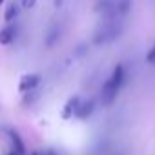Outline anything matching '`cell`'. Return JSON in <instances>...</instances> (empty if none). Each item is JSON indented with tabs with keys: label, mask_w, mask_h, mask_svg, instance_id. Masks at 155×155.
Masks as SVG:
<instances>
[{
	"label": "cell",
	"mask_w": 155,
	"mask_h": 155,
	"mask_svg": "<svg viewBox=\"0 0 155 155\" xmlns=\"http://www.w3.org/2000/svg\"><path fill=\"white\" fill-rule=\"evenodd\" d=\"M124 82H126V68H124V64H117L113 68L111 75H110V79L102 84V90H101V102H102V106H111L117 101Z\"/></svg>",
	"instance_id": "cell-1"
},
{
	"label": "cell",
	"mask_w": 155,
	"mask_h": 155,
	"mask_svg": "<svg viewBox=\"0 0 155 155\" xmlns=\"http://www.w3.org/2000/svg\"><path fill=\"white\" fill-rule=\"evenodd\" d=\"M124 33V24L122 18L119 20H104L93 33V44L95 46H104L113 40H117Z\"/></svg>",
	"instance_id": "cell-2"
},
{
	"label": "cell",
	"mask_w": 155,
	"mask_h": 155,
	"mask_svg": "<svg viewBox=\"0 0 155 155\" xmlns=\"http://www.w3.org/2000/svg\"><path fill=\"white\" fill-rule=\"evenodd\" d=\"M42 82V75L38 73H28V75H22L20 77V82H18V91L20 93H28V91H33L40 86Z\"/></svg>",
	"instance_id": "cell-3"
},
{
	"label": "cell",
	"mask_w": 155,
	"mask_h": 155,
	"mask_svg": "<svg viewBox=\"0 0 155 155\" xmlns=\"http://www.w3.org/2000/svg\"><path fill=\"white\" fill-rule=\"evenodd\" d=\"M93 111H95V101L93 99H86V101H81V104H79V108H77L73 117L81 119V120H86V119L91 117Z\"/></svg>",
	"instance_id": "cell-4"
},
{
	"label": "cell",
	"mask_w": 155,
	"mask_h": 155,
	"mask_svg": "<svg viewBox=\"0 0 155 155\" xmlns=\"http://www.w3.org/2000/svg\"><path fill=\"white\" fill-rule=\"evenodd\" d=\"M15 38H17V26H13V22L8 24L6 28L0 29V44H2V46H9V44H13Z\"/></svg>",
	"instance_id": "cell-5"
},
{
	"label": "cell",
	"mask_w": 155,
	"mask_h": 155,
	"mask_svg": "<svg viewBox=\"0 0 155 155\" xmlns=\"http://www.w3.org/2000/svg\"><path fill=\"white\" fill-rule=\"evenodd\" d=\"M81 101H82V99H81L79 95H73V97L68 99V102L64 104V110H62V119H64V120H68V119H71V117L75 115V111H77V108H79Z\"/></svg>",
	"instance_id": "cell-6"
},
{
	"label": "cell",
	"mask_w": 155,
	"mask_h": 155,
	"mask_svg": "<svg viewBox=\"0 0 155 155\" xmlns=\"http://www.w3.org/2000/svg\"><path fill=\"white\" fill-rule=\"evenodd\" d=\"M8 137L11 139L13 150H15L18 155H26V142H24V139L20 137V133H18L17 130H8Z\"/></svg>",
	"instance_id": "cell-7"
},
{
	"label": "cell",
	"mask_w": 155,
	"mask_h": 155,
	"mask_svg": "<svg viewBox=\"0 0 155 155\" xmlns=\"http://www.w3.org/2000/svg\"><path fill=\"white\" fill-rule=\"evenodd\" d=\"M60 35H62V31H60V28H58L57 24L49 26V29H48V33H46V37H44V46H46V48H53V46L60 40Z\"/></svg>",
	"instance_id": "cell-8"
},
{
	"label": "cell",
	"mask_w": 155,
	"mask_h": 155,
	"mask_svg": "<svg viewBox=\"0 0 155 155\" xmlns=\"http://www.w3.org/2000/svg\"><path fill=\"white\" fill-rule=\"evenodd\" d=\"M131 6H133V0H115V4H113V9L119 17H126L130 11H131Z\"/></svg>",
	"instance_id": "cell-9"
},
{
	"label": "cell",
	"mask_w": 155,
	"mask_h": 155,
	"mask_svg": "<svg viewBox=\"0 0 155 155\" xmlns=\"http://www.w3.org/2000/svg\"><path fill=\"white\" fill-rule=\"evenodd\" d=\"M18 15H20V6L18 4H9L8 8H6V13H4V20L8 22V24H11V22H15L17 18H18Z\"/></svg>",
	"instance_id": "cell-10"
},
{
	"label": "cell",
	"mask_w": 155,
	"mask_h": 155,
	"mask_svg": "<svg viewBox=\"0 0 155 155\" xmlns=\"http://www.w3.org/2000/svg\"><path fill=\"white\" fill-rule=\"evenodd\" d=\"M113 4H115V0H97L95 2V11L99 15H106V13L113 11Z\"/></svg>",
	"instance_id": "cell-11"
},
{
	"label": "cell",
	"mask_w": 155,
	"mask_h": 155,
	"mask_svg": "<svg viewBox=\"0 0 155 155\" xmlns=\"http://www.w3.org/2000/svg\"><path fill=\"white\" fill-rule=\"evenodd\" d=\"M38 97H40V93H38V88H37V90H33V91H28V93H24L22 104H24V106H31L35 101H38Z\"/></svg>",
	"instance_id": "cell-12"
},
{
	"label": "cell",
	"mask_w": 155,
	"mask_h": 155,
	"mask_svg": "<svg viewBox=\"0 0 155 155\" xmlns=\"http://www.w3.org/2000/svg\"><path fill=\"white\" fill-rule=\"evenodd\" d=\"M37 6V0H20V8L24 9H33Z\"/></svg>",
	"instance_id": "cell-13"
},
{
	"label": "cell",
	"mask_w": 155,
	"mask_h": 155,
	"mask_svg": "<svg viewBox=\"0 0 155 155\" xmlns=\"http://www.w3.org/2000/svg\"><path fill=\"white\" fill-rule=\"evenodd\" d=\"M146 62H148V64H155V44H153V48L146 53Z\"/></svg>",
	"instance_id": "cell-14"
},
{
	"label": "cell",
	"mask_w": 155,
	"mask_h": 155,
	"mask_svg": "<svg viewBox=\"0 0 155 155\" xmlns=\"http://www.w3.org/2000/svg\"><path fill=\"white\" fill-rule=\"evenodd\" d=\"M31 155H58L55 150H44V151H33Z\"/></svg>",
	"instance_id": "cell-15"
},
{
	"label": "cell",
	"mask_w": 155,
	"mask_h": 155,
	"mask_svg": "<svg viewBox=\"0 0 155 155\" xmlns=\"http://www.w3.org/2000/svg\"><path fill=\"white\" fill-rule=\"evenodd\" d=\"M62 4H64V0H55V8H62Z\"/></svg>",
	"instance_id": "cell-16"
},
{
	"label": "cell",
	"mask_w": 155,
	"mask_h": 155,
	"mask_svg": "<svg viewBox=\"0 0 155 155\" xmlns=\"http://www.w3.org/2000/svg\"><path fill=\"white\" fill-rule=\"evenodd\" d=\"M9 155H18V153H17V151H15V150H13V151H11V153H9Z\"/></svg>",
	"instance_id": "cell-17"
},
{
	"label": "cell",
	"mask_w": 155,
	"mask_h": 155,
	"mask_svg": "<svg viewBox=\"0 0 155 155\" xmlns=\"http://www.w3.org/2000/svg\"><path fill=\"white\" fill-rule=\"evenodd\" d=\"M4 2H6V0H0V6H2V4H4Z\"/></svg>",
	"instance_id": "cell-18"
}]
</instances>
